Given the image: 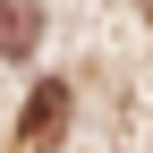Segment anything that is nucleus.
Returning <instances> with one entry per match:
<instances>
[{
  "mask_svg": "<svg viewBox=\"0 0 153 153\" xmlns=\"http://www.w3.org/2000/svg\"><path fill=\"white\" fill-rule=\"evenodd\" d=\"M34 34H43V9H17V0H9V9H0V60H17Z\"/></svg>",
  "mask_w": 153,
  "mask_h": 153,
  "instance_id": "nucleus-2",
  "label": "nucleus"
},
{
  "mask_svg": "<svg viewBox=\"0 0 153 153\" xmlns=\"http://www.w3.org/2000/svg\"><path fill=\"white\" fill-rule=\"evenodd\" d=\"M60 128H68V85L43 76L26 94V111H17V153H60Z\"/></svg>",
  "mask_w": 153,
  "mask_h": 153,
  "instance_id": "nucleus-1",
  "label": "nucleus"
}]
</instances>
